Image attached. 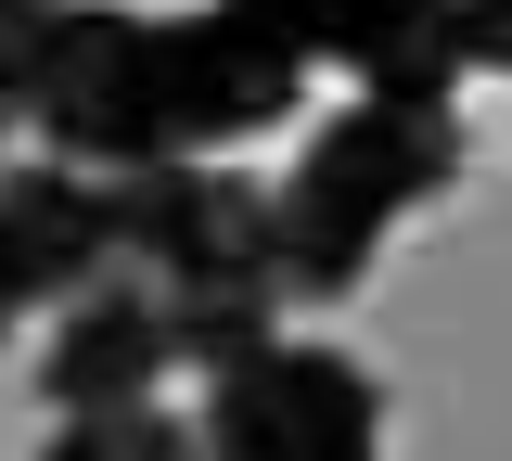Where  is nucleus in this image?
<instances>
[{"instance_id": "8", "label": "nucleus", "mask_w": 512, "mask_h": 461, "mask_svg": "<svg viewBox=\"0 0 512 461\" xmlns=\"http://www.w3.org/2000/svg\"><path fill=\"white\" fill-rule=\"evenodd\" d=\"M39 461H205V423H180V410H64L52 449Z\"/></svg>"}, {"instance_id": "7", "label": "nucleus", "mask_w": 512, "mask_h": 461, "mask_svg": "<svg viewBox=\"0 0 512 461\" xmlns=\"http://www.w3.org/2000/svg\"><path fill=\"white\" fill-rule=\"evenodd\" d=\"M180 372V321L141 295V282H103V295H77L39 346V397L52 410H141V397Z\"/></svg>"}, {"instance_id": "4", "label": "nucleus", "mask_w": 512, "mask_h": 461, "mask_svg": "<svg viewBox=\"0 0 512 461\" xmlns=\"http://www.w3.org/2000/svg\"><path fill=\"white\" fill-rule=\"evenodd\" d=\"M205 461H384V385L346 346L269 333L256 359L205 372Z\"/></svg>"}, {"instance_id": "5", "label": "nucleus", "mask_w": 512, "mask_h": 461, "mask_svg": "<svg viewBox=\"0 0 512 461\" xmlns=\"http://www.w3.org/2000/svg\"><path fill=\"white\" fill-rule=\"evenodd\" d=\"M0 282L13 308H77L116 282V180L103 167H64V154H26L13 193H0Z\"/></svg>"}, {"instance_id": "3", "label": "nucleus", "mask_w": 512, "mask_h": 461, "mask_svg": "<svg viewBox=\"0 0 512 461\" xmlns=\"http://www.w3.org/2000/svg\"><path fill=\"white\" fill-rule=\"evenodd\" d=\"M436 193H461V116L448 103H346L320 116L308 154L282 167V282L295 308H346L372 282L384 231L423 218Z\"/></svg>"}, {"instance_id": "9", "label": "nucleus", "mask_w": 512, "mask_h": 461, "mask_svg": "<svg viewBox=\"0 0 512 461\" xmlns=\"http://www.w3.org/2000/svg\"><path fill=\"white\" fill-rule=\"evenodd\" d=\"M461 26H474V65L512 77V0H461Z\"/></svg>"}, {"instance_id": "6", "label": "nucleus", "mask_w": 512, "mask_h": 461, "mask_svg": "<svg viewBox=\"0 0 512 461\" xmlns=\"http://www.w3.org/2000/svg\"><path fill=\"white\" fill-rule=\"evenodd\" d=\"M308 26L320 65H346L372 103H448L474 77V26L461 0H282Z\"/></svg>"}, {"instance_id": "2", "label": "nucleus", "mask_w": 512, "mask_h": 461, "mask_svg": "<svg viewBox=\"0 0 512 461\" xmlns=\"http://www.w3.org/2000/svg\"><path fill=\"white\" fill-rule=\"evenodd\" d=\"M116 282H141L167 321H180L192 372H231L256 359L295 282H282V193L192 154V167H128L116 180Z\"/></svg>"}, {"instance_id": "1", "label": "nucleus", "mask_w": 512, "mask_h": 461, "mask_svg": "<svg viewBox=\"0 0 512 461\" xmlns=\"http://www.w3.org/2000/svg\"><path fill=\"white\" fill-rule=\"evenodd\" d=\"M308 26L282 0H192V13H116V0H0V90L64 167H192L282 129L308 103Z\"/></svg>"}]
</instances>
